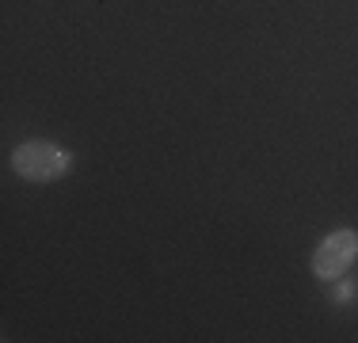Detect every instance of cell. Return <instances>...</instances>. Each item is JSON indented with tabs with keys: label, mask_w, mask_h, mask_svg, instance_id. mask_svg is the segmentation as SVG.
I'll use <instances>...</instances> for the list:
<instances>
[{
	"label": "cell",
	"mask_w": 358,
	"mask_h": 343,
	"mask_svg": "<svg viewBox=\"0 0 358 343\" xmlns=\"http://www.w3.org/2000/svg\"><path fill=\"white\" fill-rule=\"evenodd\" d=\"M12 168L27 183H50V179L69 172V153L54 141H23L12 153Z\"/></svg>",
	"instance_id": "1"
},
{
	"label": "cell",
	"mask_w": 358,
	"mask_h": 343,
	"mask_svg": "<svg viewBox=\"0 0 358 343\" xmlns=\"http://www.w3.org/2000/svg\"><path fill=\"white\" fill-rule=\"evenodd\" d=\"M358 260V233L355 229H336L320 240V248L313 252V274L324 282H336L351 271V263Z\"/></svg>",
	"instance_id": "2"
}]
</instances>
